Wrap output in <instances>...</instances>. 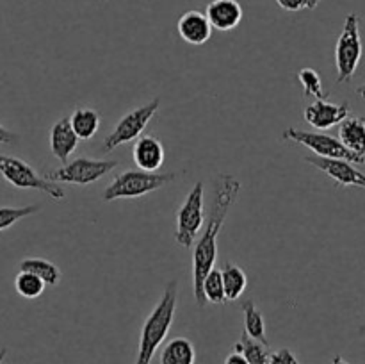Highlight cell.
Wrapping results in <instances>:
<instances>
[{"mask_svg": "<svg viewBox=\"0 0 365 364\" xmlns=\"http://www.w3.org/2000/svg\"><path fill=\"white\" fill-rule=\"evenodd\" d=\"M14 139H16V136L11 131H7V128L0 123V145H4V143H13Z\"/></svg>", "mask_w": 365, "mask_h": 364, "instance_id": "f546056e", "label": "cell"}, {"mask_svg": "<svg viewBox=\"0 0 365 364\" xmlns=\"http://www.w3.org/2000/svg\"><path fill=\"white\" fill-rule=\"evenodd\" d=\"M221 277H223L225 298H227V302L237 300L245 293L246 285H248V277H246L245 270L234 263L225 264L223 270H221Z\"/></svg>", "mask_w": 365, "mask_h": 364, "instance_id": "d6986e66", "label": "cell"}, {"mask_svg": "<svg viewBox=\"0 0 365 364\" xmlns=\"http://www.w3.org/2000/svg\"><path fill=\"white\" fill-rule=\"evenodd\" d=\"M177 298H178V280L168 282L164 288L163 296L153 307L152 313L145 320L141 328V339H139V350L135 364H150L153 355L159 350L170 332L171 325L175 320V310H177Z\"/></svg>", "mask_w": 365, "mask_h": 364, "instance_id": "7a4b0ae2", "label": "cell"}, {"mask_svg": "<svg viewBox=\"0 0 365 364\" xmlns=\"http://www.w3.org/2000/svg\"><path fill=\"white\" fill-rule=\"evenodd\" d=\"M339 125V139L342 145L359 156H365V118L348 116Z\"/></svg>", "mask_w": 365, "mask_h": 364, "instance_id": "2e32d148", "label": "cell"}, {"mask_svg": "<svg viewBox=\"0 0 365 364\" xmlns=\"http://www.w3.org/2000/svg\"><path fill=\"white\" fill-rule=\"evenodd\" d=\"M78 138L70 125V118H61L50 128V150L63 164L68 163V157L75 152Z\"/></svg>", "mask_w": 365, "mask_h": 364, "instance_id": "9a60e30c", "label": "cell"}, {"mask_svg": "<svg viewBox=\"0 0 365 364\" xmlns=\"http://www.w3.org/2000/svg\"><path fill=\"white\" fill-rule=\"evenodd\" d=\"M362 38H360V18L356 13L346 16L344 27L335 45V66H337V82H349L362 61Z\"/></svg>", "mask_w": 365, "mask_h": 364, "instance_id": "5b68a950", "label": "cell"}, {"mask_svg": "<svg viewBox=\"0 0 365 364\" xmlns=\"http://www.w3.org/2000/svg\"><path fill=\"white\" fill-rule=\"evenodd\" d=\"M159 107H160V98L157 96V98H153L152 102L145 103V106L138 107V109L125 114V116L118 121L116 127L113 128V132L103 139V145H102L103 152L109 153L113 152L114 148H118V146L138 139L139 136L143 134V131L146 128V125L150 123V120L155 116Z\"/></svg>", "mask_w": 365, "mask_h": 364, "instance_id": "9c48e42d", "label": "cell"}, {"mask_svg": "<svg viewBox=\"0 0 365 364\" xmlns=\"http://www.w3.org/2000/svg\"><path fill=\"white\" fill-rule=\"evenodd\" d=\"M225 364H248V360H246V357L241 352H232L225 359Z\"/></svg>", "mask_w": 365, "mask_h": 364, "instance_id": "f1b7e54d", "label": "cell"}, {"mask_svg": "<svg viewBox=\"0 0 365 364\" xmlns=\"http://www.w3.org/2000/svg\"><path fill=\"white\" fill-rule=\"evenodd\" d=\"M242 313H245V332L252 339L264 343V345H269L266 338V321H264L262 313L257 309L255 303L252 300L242 303Z\"/></svg>", "mask_w": 365, "mask_h": 364, "instance_id": "7402d4cb", "label": "cell"}, {"mask_svg": "<svg viewBox=\"0 0 365 364\" xmlns=\"http://www.w3.org/2000/svg\"><path fill=\"white\" fill-rule=\"evenodd\" d=\"M212 29L228 32L237 27L242 20V7L237 0H212L205 11Z\"/></svg>", "mask_w": 365, "mask_h": 364, "instance_id": "5bb4252c", "label": "cell"}, {"mask_svg": "<svg viewBox=\"0 0 365 364\" xmlns=\"http://www.w3.org/2000/svg\"><path fill=\"white\" fill-rule=\"evenodd\" d=\"M319 2L321 0H277V4L282 7V9L291 11V13H294V11H303V9L312 11L319 6Z\"/></svg>", "mask_w": 365, "mask_h": 364, "instance_id": "4316f807", "label": "cell"}, {"mask_svg": "<svg viewBox=\"0 0 365 364\" xmlns=\"http://www.w3.org/2000/svg\"><path fill=\"white\" fill-rule=\"evenodd\" d=\"M39 211L38 206H25V207H0V232L7 231L18 223L24 218L36 214Z\"/></svg>", "mask_w": 365, "mask_h": 364, "instance_id": "484cf974", "label": "cell"}, {"mask_svg": "<svg viewBox=\"0 0 365 364\" xmlns=\"http://www.w3.org/2000/svg\"><path fill=\"white\" fill-rule=\"evenodd\" d=\"M298 81L302 84L303 95L305 96H314L317 100H324L328 96V93L323 88L319 74L314 68H303V70H299Z\"/></svg>", "mask_w": 365, "mask_h": 364, "instance_id": "d4e9b609", "label": "cell"}, {"mask_svg": "<svg viewBox=\"0 0 365 364\" xmlns=\"http://www.w3.org/2000/svg\"><path fill=\"white\" fill-rule=\"evenodd\" d=\"M196 350L187 338H173L164 345L159 364H195Z\"/></svg>", "mask_w": 365, "mask_h": 364, "instance_id": "e0dca14e", "label": "cell"}, {"mask_svg": "<svg viewBox=\"0 0 365 364\" xmlns=\"http://www.w3.org/2000/svg\"><path fill=\"white\" fill-rule=\"evenodd\" d=\"M177 173H163L157 175L155 171H143V170H128L123 173L116 175L114 181L103 191V200L113 202L118 198H138L148 193L157 191L166 184L175 181Z\"/></svg>", "mask_w": 365, "mask_h": 364, "instance_id": "3957f363", "label": "cell"}, {"mask_svg": "<svg viewBox=\"0 0 365 364\" xmlns=\"http://www.w3.org/2000/svg\"><path fill=\"white\" fill-rule=\"evenodd\" d=\"M234 352H241L248 360V364H269V345L252 339L246 332L234 345Z\"/></svg>", "mask_w": 365, "mask_h": 364, "instance_id": "44dd1931", "label": "cell"}, {"mask_svg": "<svg viewBox=\"0 0 365 364\" xmlns=\"http://www.w3.org/2000/svg\"><path fill=\"white\" fill-rule=\"evenodd\" d=\"M177 31L178 36H180L185 43H189V45L192 46H200L205 45L210 39V36H212V25H210L205 13L192 9L178 18Z\"/></svg>", "mask_w": 365, "mask_h": 364, "instance_id": "7c38bea8", "label": "cell"}, {"mask_svg": "<svg viewBox=\"0 0 365 364\" xmlns=\"http://www.w3.org/2000/svg\"><path fill=\"white\" fill-rule=\"evenodd\" d=\"M360 334H365V325H362V327H360Z\"/></svg>", "mask_w": 365, "mask_h": 364, "instance_id": "836d02e7", "label": "cell"}, {"mask_svg": "<svg viewBox=\"0 0 365 364\" xmlns=\"http://www.w3.org/2000/svg\"><path fill=\"white\" fill-rule=\"evenodd\" d=\"M348 116V102L331 103L327 102V100H316L314 103H309L303 111V118H305L307 123H310L317 131H328V128L339 125Z\"/></svg>", "mask_w": 365, "mask_h": 364, "instance_id": "8fae6325", "label": "cell"}, {"mask_svg": "<svg viewBox=\"0 0 365 364\" xmlns=\"http://www.w3.org/2000/svg\"><path fill=\"white\" fill-rule=\"evenodd\" d=\"M45 282L38 277V275L31 273V271H18L16 278H14V289L20 296L29 300H34L43 295L45 291Z\"/></svg>", "mask_w": 365, "mask_h": 364, "instance_id": "603a6c76", "label": "cell"}, {"mask_svg": "<svg viewBox=\"0 0 365 364\" xmlns=\"http://www.w3.org/2000/svg\"><path fill=\"white\" fill-rule=\"evenodd\" d=\"M282 138L285 141H294L299 145L307 146L310 152H314V156L319 157H328V159H344L349 161L353 164H364L365 156H359V153L351 152L349 148H346L341 143V139L334 138L330 134H321V132H307L299 131V128L289 127L287 131L282 134Z\"/></svg>", "mask_w": 365, "mask_h": 364, "instance_id": "ba28073f", "label": "cell"}, {"mask_svg": "<svg viewBox=\"0 0 365 364\" xmlns=\"http://www.w3.org/2000/svg\"><path fill=\"white\" fill-rule=\"evenodd\" d=\"M20 271H31V273L38 275L46 285H57L61 282V270L48 259H41V257H27L20 263Z\"/></svg>", "mask_w": 365, "mask_h": 364, "instance_id": "ffe728a7", "label": "cell"}, {"mask_svg": "<svg viewBox=\"0 0 365 364\" xmlns=\"http://www.w3.org/2000/svg\"><path fill=\"white\" fill-rule=\"evenodd\" d=\"M70 125L78 139H91L100 127V114L91 107H77L71 113Z\"/></svg>", "mask_w": 365, "mask_h": 364, "instance_id": "ac0fdd59", "label": "cell"}, {"mask_svg": "<svg viewBox=\"0 0 365 364\" xmlns=\"http://www.w3.org/2000/svg\"><path fill=\"white\" fill-rule=\"evenodd\" d=\"M356 95L362 96V98H365V84L359 86V88H356Z\"/></svg>", "mask_w": 365, "mask_h": 364, "instance_id": "1f68e13d", "label": "cell"}, {"mask_svg": "<svg viewBox=\"0 0 365 364\" xmlns=\"http://www.w3.org/2000/svg\"><path fill=\"white\" fill-rule=\"evenodd\" d=\"M120 166L118 161H102L91 159V157H77L73 161H68L57 170H48L45 177L53 182H66V184L88 186L100 181L110 171Z\"/></svg>", "mask_w": 365, "mask_h": 364, "instance_id": "52a82bcc", "label": "cell"}, {"mask_svg": "<svg viewBox=\"0 0 365 364\" xmlns=\"http://www.w3.org/2000/svg\"><path fill=\"white\" fill-rule=\"evenodd\" d=\"M203 182H196L189 195L185 196L184 203L177 213V231H175V241L178 246L191 248L196 241L205 221V209H203Z\"/></svg>", "mask_w": 365, "mask_h": 364, "instance_id": "8992f818", "label": "cell"}, {"mask_svg": "<svg viewBox=\"0 0 365 364\" xmlns=\"http://www.w3.org/2000/svg\"><path fill=\"white\" fill-rule=\"evenodd\" d=\"M7 355V348H0V364L4 363V359H6Z\"/></svg>", "mask_w": 365, "mask_h": 364, "instance_id": "d6a6232c", "label": "cell"}, {"mask_svg": "<svg viewBox=\"0 0 365 364\" xmlns=\"http://www.w3.org/2000/svg\"><path fill=\"white\" fill-rule=\"evenodd\" d=\"M305 161L317 170L323 171L330 178H334L339 186H356V188L365 189V173L364 171L356 170L353 163L344 159H328V157L319 156H307Z\"/></svg>", "mask_w": 365, "mask_h": 364, "instance_id": "30bf717a", "label": "cell"}, {"mask_svg": "<svg viewBox=\"0 0 365 364\" xmlns=\"http://www.w3.org/2000/svg\"><path fill=\"white\" fill-rule=\"evenodd\" d=\"M202 293H203V298L205 302L210 303H225L227 298H225V288H223V277H221V270H212L209 271L205 278H203V284H202Z\"/></svg>", "mask_w": 365, "mask_h": 364, "instance_id": "cb8c5ba5", "label": "cell"}, {"mask_svg": "<svg viewBox=\"0 0 365 364\" xmlns=\"http://www.w3.org/2000/svg\"><path fill=\"white\" fill-rule=\"evenodd\" d=\"M239 191H241V182L234 175L221 173L216 178L212 209H210L209 220H207L205 228H203L202 236L196 241L195 252H192V289H195V298L200 307L207 303L205 298H203L202 284L203 278L209 275V271L214 268V263H216L217 236L223 228L232 206L237 200Z\"/></svg>", "mask_w": 365, "mask_h": 364, "instance_id": "6da1fadb", "label": "cell"}, {"mask_svg": "<svg viewBox=\"0 0 365 364\" xmlns=\"http://www.w3.org/2000/svg\"><path fill=\"white\" fill-rule=\"evenodd\" d=\"M330 364H349L348 360L344 359V357H341V355H335L334 359H331V363Z\"/></svg>", "mask_w": 365, "mask_h": 364, "instance_id": "4dcf8cb0", "label": "cell"}, {"mask_svg": "<svg viewBox=\"0 0 365 364\" xmlns=\"http://www.w3.org/2000/svg\"><path fill=\"white\" fill-rule=\"evenodd\" d=\"M0 175L4 181L18 189H36V191L46 193L53 200H63L66 196L64 189L57 182L39 175L31 164L25 163L20 157L0 153Z\"/></svg>", "mask_w": 365, "mask_h": 364, "instance_id": "277c9868", "label": "cell"}, {"mask_svg": "<svg viewBox=\"0 0 365 364\" xmlns=\"http://www.w3.org/2000/svg\"><path fill=\"white\" fill-rule=\"evenodd\" d=\"M132 157L139 170L143 171H157L163 168L164 159H166V150L163 143L155 136H139L134 143Z\"/></svg>", "mask_w": 365, "mask_h": 364, "instance_id": "4fadbf2b", "label": "cell"}, {"mask_svg": "<svg viewBox=\"0 0 365 364\" xmlns=\"http://www.w3.org/2000/svg\"><path fill=\"white\" fill-rule=\"evenodd\" d=\"M269 364H299V360L289 348H280L271 353Z\"/></svg>", "mask_w": 365, "mask_h": 364, "instance_id": "83f0119b", "label": "cell"}]
</instances>
